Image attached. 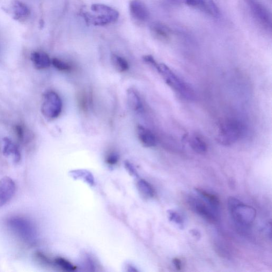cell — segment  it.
Returning a JSON list of instances; mask_svg holds the SVG:
<instances>
[{
    "mask_svg": "<svg viewBox=\"0 0 272 272\" xmlns=\"http://www.w3.org/2000/svg\"><path fill=\"white\" fill-rule=\"evenodd\" d=\"M12 9L13 18L16 20L25 19L30 14V10L27 5L18 0L13 2Z\"/></svg>",
    "mask_w": 272,
    "mask_h": 272,
    "instance_id": "16",
    "label": "cell"
},
{
    "mask_svg": "<svg viewBox=\"0 0 272 272\" xmlns=\"http://www.w3.org/2000/svg\"><path fill=\"white\" fill-rule=\"evenodd\" d=\"M16 134L19 141L25 143L28 140V132L26 131L24 127L21 124L16 125L15 128Z\"/></svg>",
    "mask_w": 272,
    "mask_h": 272,
    "instance_id": "25",
    "label": "cell"
},
{
    "mask_svg": "<svg viewBox=\"0 0 272 272\" xmlns=\"http://www.w3.org/2000/svg\"><path fill=\"white\" fill-rule=\"evenodd\" d=\"M227 207L235 224L242 229L251 227L256 217V211L254 208L234 197L229 198Z\"/></svg>",
    "mask_w": 272,
    "mask_h": 272,
    "instance_id": "2",
    "label": "cell"
},
{
    "mask_svg": "<svg viewBox=\"0 0 272 272\" xmlns=\"http://www.w3.org/2000/svg\"><path fill=\"white\" fill-rule=\"evenodd\" d=\"M137 134L139 141L146 148H152L156 146V137L150 130L139 125L137 127Z\"/></svg>",
    "mask_w": 272,
    "mask_h": 272,
    "instance_id": "11",
    "label": "cell"
},
{
    "mask_svg": "<svg viewBox=\"0 0 272 272\" xmlns=\"http://www.w3.org/2000/svg\"><path fill=\"white\" fill-rule=\"evenodd\" d=\"M54 263L58 267L66 271L71 272L76 269V267L72 263L62 257H57L55 259Z\"/></svg>",
    "mask_w": 272,
    "mask_h": 272,
    "instance_id": "23",
    "label": "cell"
},
{
    "mask_svg": "<svg viewBox=\"0 0 272 272\" xmlns=\"http://www.w3.org/2000/svg\"><path fill=\"white\" fill-rule=\"evenodd\" d=\"M125 166H126L127 170L131 175L135 176L137 175V171L135 170L134 166L130 163L129 162L126 161V163H125Z\"/></svg>",
    "mask_w": 272,
    "mask_h": 272,
    "instance_id": "28",
    "label": "cell"
},
{
    "mask_svg": "<svg viewBox=\"0 0 272 272\" xmlns=\"http://www.w3.org/2000/svg\"><path fill=\"white\" fill-rule=\"evenodd\" d=\"M127 96L129 108L134 111H142V102L138 92L134 88H129L127 92Z\"/></svg>",
    "mask_w": 272,
    "mask_h": 272,
    "instance_id": "15",
    "label": "cell"
},
{
    "mask_svg": "<svg viewBox=\"0 0 272 272\" xmlns=\"http://www.w3.org/2000/svg\"><path fill=\"white\" fill-rule=\"evenodd\" d=\"M253 15L264 27L271 26V17L266 7L257 0H246Z\"/></svg>",
    "mask_w": 272,
    "mask_h": 272,
    "instance_id": "8",
    "label": "cell"
},
{
    "mask_svg": "<svg viewBox=\"0 0 272 272\" xmlns=\"http://www.w3.org/2000/svg\"><path fill=\"white\" fill-rule=\"evenodd\" d=\"M152 34L156 38L162 41H167L170 40L171 31L166 25L160 22H154L150 26Z\"/></svg>",
    "mask_w": 272,
    "mask_h": 272,
    "instance_id": "12",
    "label": "cell"
},
{
    "mask_svg": "<svg viewBox=\"0 0 272 272\" xmlns=\"http://www.w3.org/2000/svg\"><path fill=\"white\" fill-rule=\"evenodd\" d=\"M190 232L193 236L196 239H200L201 238V233L198 230L196 229H193L191 230Z\"/></svg>",
    "mask_w": 272,
    "mask_h": 272,
    "instance_id": "31",
    "label": "cell"
},
{
    "mask_svg": "<svg viewBox=\"0 0 272 272\" xmlns=\"http://www.w3.org/2000/svg\"><path fill=\"white\" fill-rule=\"evenodd\" d=\"M173 264L175 268L178 271H181L182 267V264L181 260L178 258H174L172 261Z\"/></svg>",
    "mask_w": 272,
    "mask_h": 272,
    "instance_id": "29",
    "label": "cell"
},
{
    "mask_svg": "<svg viewBox=\"0 0 272 272\" xmlns=\"http://www.w3.org/2000/svg\"><path fill=\"white\" fill-rule=\"evenodd\" d=\"M152 66L157 70L165 83L180 97L188 101L195 99L196 95L192 87L176 75L168 66L157 61Z\"/></svg>",
    "mask_w": 272,
    "mask_h": 272,
    "instance_id": "1",
    "label": "cell"
},
{
    "mask_svg": "<svg viewBox=\"0 0 272 272\" xmlns=\"http://www.w3.org/2000/svg\"><path fill=\"white\" fill-rule=\"evenodd\" d=\"M6 225L14 236L24 243L29 245L36 243L38 232L31 220L23 217H12L6 220Z\"/></svg>",
    "mask_w": 272,
    "mask_h": 272,
    "instance_id": "4",
    "label": "cell"
},
{
    "mask_svg": "<svg viewBox=\"0 0 272 272\" xmlns=\"http://www.w3.org/2000/svg\"><path fill=\"white\" fill-rule=\"evenodd\" d=\"M119 156L116 152H111L108 154L106 157L107 163L111 165H114L118 163Z\"/></svg>",
    "mask_w": 272,
    "mask_h": 272,
    "instance_id": "26",
    "label": "cell"
},
{
    "mask_svg": "<svg viewBox=\"0 0 272 272\" xmlns=\"http://www.w3.org/2000/svg\"><path fill=\"white\" fill-rule=\"evenodd\" d=\"M3 153L6 157H11L14 163H18L21 159L20 152L18 147L8 138H4Z\"/></svg>",
    "mask_w": 272,
    "mask_h": 272,
    "instance_id": "14",
    "label": "cell"
},
{
    "mask_svg": "<svg viewBox=\"0 0 272 272\" xmlns=\"http://www.w3.org/2000/svg\"><path fill=\"white\" fill-rule=\"evenodd\" d=\"M190 148L198 154H204L208 151L207 144L198 136H193L189 141Z\"/></svg>",
    "mask_w": 272,
    "mask_h": 272,
    "instance_id": "18",
    "label": "cell"
},
{
    "mask_svg": "<svg viewBox=\"0 0 272 272\" xmlns=\"http://www.w3.org/2000/svg\"><path fill=\"white\" fill-rule=\"evenodd\" d=\"M16 191V183L9 176H4L0 180V208L12 199Z\"/></svg>",
    "mask_w": 272,
    "mask_h": 272,
    "instance_id": "9",
    "label": "cell"
},
{
    "mask_svg": "<svg viewBox=\"0 0 272 272\" xmlns=\"http://www.w3.org/2000/svg\"><path fill=\"white\" fill-rule=\"evenodd\" d=\"M129 11L131 17L137 21L145 22L150 17L148 8L140 0H132L129 3Z\"/></svg>",
    "mask_w": 272,
    "mask_h": 272,
    "instance_id": "10",
    "label": "cell"
},
{
    "mask_svg": "<svg viewBox=\"0 0 272 272\" xmlns=\"http://www.w3.org/2000/svg\"><path fill=\"white\" fill-rule=\"evenodd\" d=\"M191 209L210 223H216L219 219V211L211 207L201 197L191 196L187 198Z\"/></svg>",
    "mask_w": 272,
    "mask_h": 272,
    "instance_id": "6",
    "label": "cell"
},
{
    "mask_svg": "<svg viewBox=\"0 0 272 272\" xmlns=\"http://www.w3.org/2000/svg\"><path fill=\"white\" fill-rule=\"evenodd\" d=\"M167 216L170 221L177 225L180 228H183L185 224L184 219L178 212L173 210H168Z\"/></svg>",
    "mask_w": 272,
    "mask_h": 272,
    "instance_id": "22",
    "label": "cell"
},
{
    "mask_svg": "<svg viewBox=\"0 0 272 272\" xmlns=\"http://www.w3.org/2000/svg\"><path fill=\"white\" fill-rule=\"evenodd\" d=\"M185 2L188 6L199 8L202 3L203 0H185Z\"/></svg>",
    "mask_w": 272,
    "mask_h": 272,
    "instance_id": "27",
    "label": "cell"
},
{
    "mask_svg": "<svg viewBox=\"0 0 272 272\" xmlns=\"http://www.w3.org/2000/svg\"><path fill=\"white\" fill-rule=\"evenodd\" d=\"M199 9L211 16L218 17L219 16V10L213 0H203Z\"/></svg>",
    "mask_w": 272,
    "mask_h": 272,
    "instance_id": "19",
    "label": "cell"
},
{
    "mask_svg": "<svg viewBox=\"0 0 272 272\" xmlns=\"http://www.w3.org/2000/svg\"><path fill=\"white\" fill-rule=\"evenodd\" d=\"M31 58L34 67L39 70L48 68L51 63L49 56L43 52H34L31 54Z\"/></svg>",
    "mask_w": 272,
    "mask_h": 272,
    "instance_id": "13",
    "label": "cell"
},
{
    "mask_svg": "<svg viewBox=\"0 0 272 272\" xmlns=\"http://www.w3.org/2000/svg\"><path fill=\"white\" fill-rule=\"evenodd\" d=\"M62 109V102L58 95L49 91L44 94L42 104V113L47 119L53 120L60 115Z\"/></svg>",
    "mask_w": 272,
    "mask_h": 272,
    "instance_id": "7",
    "label": "cell"
},
{
    "mask_svg": "<svg viewBox=\"0 0 272 272\" xmlns=\"http://www.w3.org/2000/svg\"><path fill=\"white\" fill-rule=\"evenodd\" d=\"M266 231L268 235V237L270 239H272V222L270 221L268 222L266 227Z\"/></svg>",
    "mask_w": 272,
    "mask_h": 272,
    "instance_id": "30",
    "label": "cell"
},
{
    "mask_svg": "<svg viewBox=\"0 0 272 272\" xmlns=\"http://www.w3.org/2000/svg\"><path fill=\"white\" fill-rule=\"evenodd\" d=\"M138 190L146 198H152L155 195V191L152 186L149 182L144 180L141 179L137 182Z\"/></svg>",
    "mask_w": 272,
    "mask_h": 272,
    "instance_id": "20",
    "label": "cell"
},
{
    "mask_svg": "<svg viewBox=\"0 0 272 272\" xmlns=\"http://www.w3.org/2000/svg\"><path fill=\"white\" fill-rule=\"evenodd\" d=\"M51 63L54 68L61 71L68 72L70 71L72 69L71 66L69 64L57 58H53Z\"/></svg>",
    "mask_w": 272,
    "mask_h": 272,
    "instance_id": "24",
    "label": "cell"
},
{
    "mask_svg": "<svg viewBox=\"0 0 272 272\" xmlns=\"http://www.w3.org/2000/svg\"><path fill=\"white\" fill-rule=\"evenodd\" d=\"M242 123L237 119H228L220 124L217 141L223 146H230L237 142L244 133Z\"/></svg>",
    "mask_w": 272,
    "mask_h": 272,
    "instance_id": "5",
    "label": "cell"
},
{
    "mask_svg": "<svg viewBox=\"0 0 272 272\" xmlns=\"http://www.w3.org/2000/svg\"><path fill=\"white\" fill-rule=\"evenodd\" d=\"M82 15L88 25L105 26L116 21L119 13L108 5L93 4L91 6V11H83Z\"/></svg>",
    "mask_w": 272,
    "mask_h": 272,
    "instance_id": "3",
    "label": "cell"
},
{
    "mask_svg": "<svg viewBox=\"0 0 272 272\" xmlns=\"http://www.w3.org/2000/svg\"><path fill=\"white\" fill-rule=\"evenodd\" d=\"M195 191L202 200L210 205L213 208L219 211L220 202L217 196L202 188H195Z\"/></svg>",
    "mask_w": 272,
    "mask_h": 272,
    "instance_id": "17",
    "label": "cell"
},
{
    "mask_svg": "<svg viewBox=\"0 0 272 272\" xmlns=\"http://www.w3.org/2000/svg\"><path fill=\"white\" fill-rule=\"evenodd\" d=\"M111 61L117 71L123 72L129 69V66L127 61L121 56L113 54L111 57Z\"/></svg>",
    "mask_w": 272,
    "mask_h": 272,
    "instance_id": "21",
    "label": "cell"
}]
</instances>
